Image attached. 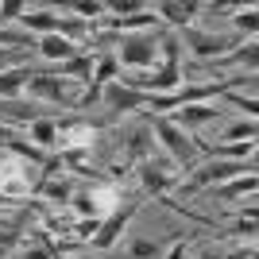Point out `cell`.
Instances as JSON below:
<instances>
[{"label": "cell", "instance_id": "6da1fadb", "mask_svg": "<svg viewBox=\"0 0 259 259\" xmlns=\"http://www.w3.org/2000/svg\"><path fill=\"white\" fill-rule=\"evenodd\" d=\"M151 136H159V143L166 147V155H170V162L178 166V170H194L197 147H194V140H190V136L174 124V120L155 116V120H151Z\"/></svg>", "mask_w": 259, "mask_h": 259}, {"label": "cell", "instance_id": "7a4b0ae2", "mask_svg": "<svg viewBox=\"0 0 259 259\" xmlns=\"http://www.w3.org/2000/svg\"><path fill=\"white\" fill-rule=\"evenodd\" d=\"M159 35H128L124 43H120V54H116V66H128L136 74H147L155 62V54H159Z\"/></svg>", "mask_w": 259, "mask_h": 259}, {"label": "cell", "instance_id": "3957f363", "mask_svg": "<svg viewBox=\"0 0 259 259\" xmlns=\"http://www.w3.org/2000/svg\"><path fill=\"white\" fill-rule=\"evenodd\" d=\"M244 170L251 174V166H244V162H236V159H213L209 166H201V170L190 174V182H186V194H194V190H205V186H221V182H228V178H240Z\"/></svg>", "mask_w": 259, "mask_h": 259}, {"label": "cell", "instance_id": "277c9868", "mask_svg": "<svg viewBox=\"0 0 259 259\" xmlns=\"http://www.w3.org/2000/svg\"><path fill=\"white\" fill-rule=\"evenodd\" d=\"M23 194H27V162L16 159L12 151H0V197L12 201Z\"/></svg>", "mask_w": 259, "mask_h": 259}, {"label": "cell", "instance_id": "5b68a950", "mask_svg": "<svg viewBox=\"0 0 259 259\" xmlns=\"http://www.w3.org/2000/svg\"><path fill=\"white\" fill-rule=\"evenodd\" d=\"M27 93H31L35 105H43V101L58 105V101H70V81H66V77H58V74H31Z\"/></svg>", "mask_w": 259, "mask_h": 259}, {"label": "cell", "instance_id": "8992f818", "mask_svg": "<svg viewBox=\"0 0 259 259\" xmlns=\"http://www.w3.org/2000/svg\"><path fill=\"white\" fill-rule=\"evenodd\" d=\"M132 213H136V201H128V205H124V209H116V213L108 217V221H101V232L93 236V244H97L101 251H108V248H112V244H116L120 236H124V228H128Z\"/></svg>", "mask_w": 259, "mask_h": 259}, {"label": "cell", "instance_id": "52a82bcc", "mask_svg": "<svg viewBox=\"0 0 259 259\" xmlns=\"http://www.w3.org/2000/svg\"><path fill=\"white\" fill-rule=\"evenodd\" d=\"M174 162H151V159H143L140 162V178H143V190H151V194H166L174 182Z\"/></svg>", "mask_w": 259, "mask_h": 259}, {"label": "cell", "instance_id": "ba28073f", "mask_svg": "<svg viewBox=\"0 0 259 259\" xmlns=\"http://www.w3.org/2000/svg\"><path fill=\"white\" fill-rule=\"evenodd\" d=\"M105 101L116 108V112H132V108L151 105V97H147V93H136V89L120 85V81H108V85H105Z\"/></svg>", "mask_w": 259, "mask_h": 259}, {"label": "cell", "instance_id": "9c48e42d", "mask_svg": "<svg viewBox=\"0 0 259 259\" xmlns=\"http://www.w3.org/2000/svg\"><path fill=\"white\" fill-rule=\"evenodd\" d=\"M221 112L225 108H217V105H186V108H178V128H205V124H217L221 120Z\"/></svg>", "mask_w": 259, "mask_h": 259}, {"label": "cell", "instance_id": "30bf717a", "mask_svg": "<svg viewBox=\"0 0 259 259\" xmlns=\"http://www.w3.org/2000/svg\"><path fill=\"white\" fill-rule=\"evenodd\" d=\"M190 47H194L197 58H225L232 39L228 35H190Z\"/></svg>", "mask_w": 259, "mask_h": 259}, {"label": "cell", "instance_id": "8fae6325", "mask_svg": "<svg viewBox=\"0 0 259 259\" xmlns=\"http://www.w3.org/2000/svg\"><path fill=\"white\" fill-rule=\"evenodd\" d=\"M39 54L62 66V62H70L77 51H74V43H70V39H62V35H43V39H39Z\"/></svg>", "mask_w": 259, "mask_h": 259}, {"label": "cell", "instance_id": "7c38bea8", "mask_svg": "<svg viewBox=\"0 0 259 259\" xmlns=\"http://www.w3.org/2000/svg\"><path fill=\"white\" fill-rule=\"evenodd\" d=\"M27 136L35 140V147L39 151H47V147H58V120H35V124H27Z\"/></svg>", "mask_w": 259, "mask_h": 259}, {"label": "cell", "instance_id": "4fadbf2b", "mask_svg": "<svg viewBox=\"0 0 259 259\" xmlns=\"http://www.w3.org/2000/svg\"><path fill=\"white\" fill-rule=\"evenodd\" d=\"M35 70H27V66H12V70H0V97H16L27 81H31Z\"/></svg>", "mask_w": 259, "mask_h": 259}, {"label": "cell", "instance_id": "5bb4252c", "mask_svg": "<svg viewBox=\"0 0 259 259\" xmlns=\"http://www.w3.org/2000/svg\"><path fill=\"white\" fill-rule=\"evenodd\" d=\"M155 12L170 23H190L194 12H201V4H155Z\"/></svg>", "mask_w": 259, "mask_h": 259}, {"label": "cell", "instance_id": "9a60e30c", "mask_svg": "<svg viewBox=\"0 0 259 259\" xmlns=\"http://www.w3.org/2000/svg\"><path fill=\"white\" fill-rule=\"evenodd\" d=\"M240 194H255V174L232 178L228 186H221V190H217V197H240Z\"/></svg>", "mask_w": 259, "mask_h": 259}, {"label": "cell", "instance_id": "2e32d148", "mask_svg": "<svg viewBox=\"0 0 259 259\" xmlns=\"http://www.w3.org/2000/svg\"><path fill=\"white\" fill-rule=\"evenodd\" d=\"M43 190H47V197H51V201H70V197H74V182H70V178H62V182L47 178Z\"/></svg>", "mask_w": 259, "mask_h": 259}, {"label": "cell", "instance_id": "e0dca14e", "mask_svg": "<svg viewBox=\"0 0 259 259\" xmlns=\"http://www.w3.org/2000/svg\"><path fill=\"white\" fill-rule=\"evenodd\" d=\"M116 70H120V66H116V54H105V58L97 62V77H93V81H97V85H108Z\"/></svg>", "mask_w": 259, "mask_h": 259}, {"label": "cell", "instance_id": "ac0fdd59", "mask_svg": "<svg viewBox=\"0 0 259 259\" xmlns=\"http://www.w3.org/2000/svg\"><path fill=\"white\" fill-rule=\"evenodd\" d=\"M101 232V217H81L77 221V240H93Z\"/></svg>", "mask_w": 259, "mask_h": 259}, {"label": "cell", "instance_id": "d6986e66", "mask_svg": "<svg viewBox=\"0 0 259 259\" xmlns=\"http://www.w3.org/2000/svg\"><path fill=\"white\" fill-rule=\"evenodd\" d=\"M54 251H58V248H54L51 240L43 236V248H23V251H20V259H54Z\"/></svg>", "mask_w": 259, "mask_h": 259}, {"label": "cell", "instance_id": "ffe728a7", "mask_svg": "<svg viewBox=\"0 0 259 259\" xmlns=\"http://www.w3.org/2000/svg\"><path fill=\"white\" fill-rule=\"evenodd\" d=\"M105 8H108V4H101V0H77V4H74V12H77V16H85V20H89V16H101Z\"/></svg>", "mask_w": 259, "mask_h": 259}, {"label": "cell", "instance_id": "44dd1931", "mask_svg": "<svg viewBox=\"0 0 259 259\" xmlns=\"http://www.w3.org/2000/svg\"><path fill=\"white\" fill-rule=\"evenodd\" d=\"M23 8H27V4H20V0L0 4V23H8V20H16V16H23Z\"/></svg>", "mask_w": 259, "mask_h": 259}, {"label": "cell", "instance_id": "7402d4cb", "mask_svg": "<svg viewBox=\"0 0 259 259\" xmlns=\"http://www.w3.org/2000/svg\"><path fill=\"white\" fill-rule=\"evenodd\" d=\"M236 27H240V31H255V8L240 12V16H236Z\"/></svg>", "mask_w": 259, "mask_h": 259}, {"label": "cell", "instance_id": "603a6c76", "mask_svg": "<svg viewBox=\"0 0 259 259\" xmlns=\"http://www.w3.org/2000/svg\"><path fill=\"white\" fill-rule=\"evenodd\" d=\"M0 43H4V47H20L23 39H20V35H12V31H4V27H0Z\"/></svg>", "mask_w": 259, "mask_h": 259}, {"label": "cell", "instance_id": "cb8c5ba5", "mask_svg": "<svg viewBox=\"0 0 259 259\" xmlns=\"http://www.w3.org/2000/svg\"><path fill=\"white\" fill-rule=\"evenodd\" d=\"M236 232H244V236H255V221H251V217H248V221H240V225H236Z\"/></svg>", "mask_w": 259, "mask_h": 259}, {"label": "cell", "instance_id": "d4e9b609", "mask_svg": "<svg viewBox=\"0 0 259 259\" xmlns=\"http://www.w3.org/2000/svg\"><path fill=\"white\" fill-rule=\"evenodd\" d=\"M221 255H225V251H221V248H205V251H201V255H197V259H221Z\"/></svg>", "mask_w": 259, "mask_h": 259}]
</instances>
